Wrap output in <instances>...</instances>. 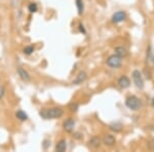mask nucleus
Returning a JSON list of instances; mask_svg holds the SVG:
<instances>
[{
	"instance_id": "3",
	"label": "nucleus",
	"mask_w": 154,
	"mask_h": 152,
	"mask_svg": "<svg viewBox=\"0 0 154 152\" xmlns=\"http://www.w3.org/2000/svg\"><path fill=\"white\" fill-rule=\"evenodd\" d=\"M121 63H122L121 58L118 57L117 54H112V56H110L108 59H107V65L114 69L119 68V67L121 66Z\"/></svg>"
},
{
	"instance_id": "14",
	"label": "nucleus",
	"mask_w": 154,
	"mask_h": 152,
	"mask_svg": "<svg viewBox=\"0 0 154 152\" xmlns=\"http://www.w3.org/2000/svg\"><path fill=\"white\" fill-rule=\"evenodd\" d=\"M109 129H110L111 131L115 132V133H118V132H120L121 129H122V124L119 123H113L109 126Z\"/></svg>"
},
{
	"instance_id": "20",
	"label": "nucleus",
	"mask_w": 154,
	"mask_h": 152,
	"mask_svg": "<svg viewBox=\"0 0 154 152\" xmlns=\"http://www.w3.org/2000/svg\"><path fill=\"white\" fill-rule=\"evenodd\" d=\"M49 145H51V141L44 140V142H43V148H44V149H46Z\"/></svg>"
},
{
	"instance_id": "18",
	"label": "nucleus",
	"mask_w": 154,
	"mask_h": 152,
	"mask_svg": "<svg viewBox=\"0 0 154 152\" xmlns=\"http://www.w3.org/2000/svg\"><path fill=\"white\" fill-rule=\"evenodd\" d=\"M33 51H34V47L31 46V45L26 46L24 48V54H31L32 53H33Z\"/></svg>"
},
{
	"instance_id": "10",
	"label": "nucleus",
	"mask_w": 154,
	"mask_h": 152,
	"mask_svg": "<svg viewBox=\"0 0 154 152\" xmlns=\"http://www.w3.org/2000/svg\"><path fill=\"white\" fill-rule=\"evenodd\" d=\"M74 126H75V121L72 118H69L68 120H66L65 123H64V129H65V131L68 132V133H71V132L73 131Z\"/></svg>"
},
{
	"instance_id": "23",
	"label": "nucleus",
	"mask_w": 154,
	"mask_h": 152,
	"mask_svg": "<svg viewBox=\"0 0 154 152\" xmlns=\"http://www.w3.org/2000/svg\"><path fill=\"white\" fill-rule=\"evenodd\" d=\"M152 106L154 107V98L152 99Z\"/></svg>"
},
{
	"instance_id": "8",
	"label": "nucleus",
	"mask_w": 154,
	"mask_h": 152,
	"mask_svg": "<svg viewBox=\"0 0 154 152\" xmlns=\"http://www.w3.org/2000/svg\"><path fill=\"white\" fill-rule=\"evenodd\" d=\"M115 137L113 135H110V134H107L105 137L103 138V143L105 144L106 146H113L115 144Z\"/></svg>"
},
{
	"instance_id": "6",
	"label": "nucleus",
	"mask_w": 154,
	"mask_h": 152,
	"mask_svg": "<svg viewBox=\"0 0 154 152\" xmlns=\"http://www.w3.org/2000/svg\"><path fill=\"white\" fill-rule=\"evenodd\" d=\"M17 71H18V74H19V76L21 77L22 80H24V81H26V82H29L30 80H31L30 74L26 70H25L24 68H22V67H19Z\"/></svg>"
},
{
	"instance_id": "19",
	"label": "nucleus",
	"mask_w": 154,
	"mask_h": 152,
	"mask_svg": "<svg viewBox=\"0 0 154 152\" xmlns=\"http://www.w3.org/2000/svg\"><path fill=\"white\" fill-rule=\"evenodd\" d=\"M148 149L149 150H154V139H152V140L148 143Z\"/></svg>"
},
{
	"instance_id": "2",
	"label": "nucleus",
	"mask_w": 154,
	"mask_h": 152,
	"mask_svg": "<svg viewBox=\"0 0 154 152\" xmlns=\"http://www.w3.org/2000/svg\"><path fill=\"white\" fill-rule=\"evenodd\" d=\"M125 105L128 109L133 111L139 110V108L141 107V101L138 97L136 96H131L125 100Z\"/></svg>"
},
{
	"instance_id": "4",
	"label": "nucleus",
	"mask_w": 154,
	"mask_h": 152,
	"mask_svg": "<svg viewBox=\"0 0 154 152\" xmlns=\"http://www.w3.org/2000/svg\"><path fill=\"white\" fill-rule=\"evenodd\" d=\"M133 76V79H134V82H135L136 86L140 89H143L144 88V80H143V77H142V74L140 73L139 70H135L131 74Z\"/></svg>"
},
{
	"instance_id": "12",
	"label": "nucleus",
	"mask_w": 154,
	"mask_h": 152,
	"mask_svg": "<svg viewBox=\"0 0 154 152\" xmlns=\"http://www.w3.org/2000/svg\"><path fill=\"white\" fill-rule=\"evenodd\" d=\"M66 148H67V143L65 140H61L57 143L56 145V150L58 152H64L66 151Z\"/></svg>"
},
{
	"instance_id": "22",
	"label": "nucleus",
	"mask_w": 154,
	"mask_h": 152,
	"mask_svg": "<svg viewBox=\"0 0 154 152\" xmlns=\"http://www.w3.org/2000/svg\"><path fill=\"white\" fill-rule=\"evenodd\" d=\"M79 28H80V31H81V32H83V33H85V30L83 29V26H82V25H80V26H79Z\"/></svg>"
},
{
	"instance_id": "11",
	"label": "nucleus",
	"mask_w": 154,
	"mask_h": 152,
	"mask_svg": "<svg viewBox=\"0 0 154 152\" xmlns=\"http://www.w3.org/2000/svg\"><path fill=\"white\" fill-rule=\"evenodd\" d=\"M115 54H117L121 59L125 58V57L128 56V51H126V48H125L123 46H117L115 48Z\"/></svg>"
},
{
	"instance_id": "13",
	"label": "nucleus",
	"mask_w": 154,
	"mask_h": 152,
	"mask_svg": "<svg viewBox=\"0 0 154 152\" xmlns=\"http://www.w3.org/2000/svg\"><path fill=\"white\" fill-rule=\"evenodd\" d=\"M85 78H86V74H85V72H79V74L77 75L76 77V79L73 81V83L74 84H78V83H81L82 81L85 80Z\"/></svg>"
},
{
	"instance_id": "7",
	"label": "nucleus",
	"mask_w": 154,
	"mask_h": 152,
	"mask_svg": "<svg viewBox=\"0 0 154 152\" xmlns=\"http://www.w3.org/2000/svg\"><path fill=\"white\" fill-rule=\"evenodd\" d=\"M101 145V139L99 137H93L91 140L88 141V147L91 149H97Z\"/></svg>"
},
{
	"instance_id": "16",
	"label": "nucleus",
	"mask_w": 154,
	"mask_h": 152,
	"mask_svg": "<svg viewBox=\"0 0 154 152\" xmlns=\"http://www.w3.org/2000/svg\"><path fill=\"white\" fill-rule=\"evenodd\" d=\"M76 6L78 8V14H82L83 12V2L82 0H76Z\"/></svg>"
},
{
	"instance_id": "5",
	"label": "nucleus",
	"mask_w": 154,
	"mask_h": 152,
	"mask_svg": "<svg viewBox=\"0 0 154 152\" xmlns=\"http://www.w3.org/2000/svg\"><path fill=\"white\" fill-rule=\"evenodd\" d=\"M126 19V14L125 11H117L113 14L112 17V22L115 24H118V23H121L123 22Z\"/></svg>"
},
{
	"instance_id": "15",
	"label": "nucleus",
	"mask_w": 154,
	"mask_h": 152,
	"mask_svg": "<svg viewBox=\"0 0 154 152\" xmlns=\"http://www.w3.org/2000/svg\"><path fill=\"white\" fill-rule=\"evenodd\" d=\"M16 116H17V118H19L20 120H22V121H25V120H27V119H28V115H27V114L25 113L23 110H18V111H17Z\"/></svg>"
},
{
	"instance_id": "21",
	"label": "nucleus",
	"mask_w": 154,
	"mask_h": 152,
	"mask_svg": "<svg viewBox=\"0 0 154 152\" xmlns=\"http://www.w3.org/2000/svg\"><path fill=\"white\" fill-rule=\"evenodd\" d=\"M4 94H5V91H4V88H2V86H0V99H1L2 97L4 96Z\"/></svg>"
},
{
	"instance_id": "9",
	"label": "nucleus",
	"mask_w": 154,
	"mask_h": 152,
	"mask_svg": "<svg viewBox=\"0 0 154 152\" xmlns=\"http://www.w3.org/2000/svg\"><path fill=\"white\" fill-rule=\"evenodd\" d=\"M118 85L120 86L121 88H128V86L131 85V81H130V79H128V77L121 76L120 78L118 79Z\"/></svg>"
},
{
	"instance_id": "17",
	"label": "nucleus",
	"mask_w": 154,
	"mask_h": 152,
	"mask_svg": "<svg viewBox=\"0 0 154 152\" xmlns=\"http://www.w3.org/2000/svg\"><path fill=\"white\" fill-rule=\"evenodd\" d=\"M28 9L30 12H36L37 11V4L36 3H30L28 6Z\"/></svg>"
},
{
	"instance_id": "1",
	"label": "nucleus",
	"mask_w": 154,
	"mask_h": 152,
	"mask_svg": "<svg viewBox=\"0 0 154 152\" xmlns=\"http://www.w3.org/2000/svg\"><path fill=\"white\" fill-rule=\"evenodd\" d=\"M64 114V110L62 108H51V109H43L40 111V115L44 119H53V118H60Z\"/></svg>"
}]
</instances>
